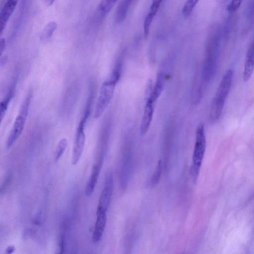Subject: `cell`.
<instances>
[{
    "label": "cell",
    "instance_id": "15",
    "mask_svg": "<svg viewBox=\"0 0 254 254\" xmlns=\"http://www.w3.org/2000/svg\"><path fill=\"white\" fill-rule=\"evenodd\" d=\"M57 28V23L54 21L49 22L43 29L40 34V39L46 40L51 38Z\"/></svg>",
    "mask_w": 254,
    "mask_h": 254
},
{
    "label": "cell",
    "instance_id": "16",
    "mask_svg": "<svg viewBox=\"0 0 254 254\" xmlns=\"http://www.w3.org/2000/svg\"><path fill=\"white\" fill-rule=\"evenodd\" d=\"M162 162L160 160L157 164L156 169L150 178L149 183V186L150 187H154L156 186L159 183L162 172Z\"/></svg>",
    "mask_w": 254,
    "mask_h": 254
},
{
    "label": "cell",
    "instance_id": "6",
    "mask_svg": "<svg viewBox=\"0 0 254 254\" xmlns=\"http://www.w3.org/2000/svg\"><path fill=\"white\" fill-rule=\"evenodd\" d=\"M113 191V177L111 173H108L105 177L104 187L99 200L98 207L107 211Z\"/></svg>",
    "mask_w": 254,
    "mask_h": 254
},
{
    "label": "cell",
    "instance_id": "10",
    "mask_svg": "<svg viewBox=\"0 0 254 254\" xmlns=\"http://www.w3.org/2000/svg\"><path fill=\"white\" fill-rule=\"evenodd\" d=\"M18 0H6L2 7L0 14V29L1 33L5 27L7 22L13 13Z\"/></svg>",
    "mask_w": 254,
    "mask_h": 254
},
{
    "label": "cell",
    "instance_id": "20",
    "mask_svg": "<svg viewBox=\"0 0 254 254\" xmlns=\"http://www.w3.org/2000/svg\"><path fill=\"white\" fill-rule=\"evenodd\" d=\"M243 0H231L227 6V9L230 12L236 11L240 6Z\"/></svg>",
    "mask_w": 254,
    "mask_h": 254
},
{
    "label": "cell",
    "instance_id": "12",
    "mask_svg": "<svg viewBox=\"0 0 254 254\" xmlns=\"http://www.w3.org/2000/svg\"><path fill=\"white\" fill-rule=\"evenodd\" d=\"M165 82V76L163 73L158 74L156 83L150 92L148 97L156 102L163 90Z\"/></svg>",
    "mask_w": 254,
    "mask_h": 254
},
{
    "label": "cell",
    "instance_id": "2",
    "mask_svg": "<svg viewBox=\"0 0 254 254\" xmlns=\"http://www.w3.org/2000/svg\"><path fill=\"white\" fill-rule=\"evenodd\" d=\"M233 76L232 69H228L224 74L213 98L210 112L212 122L217 121L221 114L225 100L230 91Z\"/></svg>",
    "mask_w": 254,
    "mask_h": 254
},
{
    "label": "cell",
    "instance_id": "23",
    "mask_svg": "<svg viewBox=\"0 0 254 254\" xmlns=\"http://www.w3.org/2000/svg\"><path fill=\"white\" fill-rule=\"evenodd\" d=\"M15 251V247L13 245L8 246L5 250L6 254H11Z\"/></svg>",
    "mask_w": 254,
    "mask_h": 254
},
{
    "label": "cell",
    "instance_id": "17",
    "mask_svg": "<svg viewBox=\"0 0 254 254\" xmlns=\"http://www.w3.org/2000/svg\"><path fill=\"white\" fill-rule=\"evenodd\" d=\"M67 140L65 138H63L59 141L55 152L54 158L56 162H57L62 156L67 146Z\"/></svg>",
    "mask_w": 254,
    "mask_h": 254
},
{
    "label": "cell",
    "instance_id": "1",
    "mask_svg": "<svg viewBox=\"0 0 254 254\" xmlns=\"http://www.w3.org/2000/svg\"><path fill=\"white\" fill-rule=\"evenodd\" d=\"M121 70L114 67L110 76L101 85L96 100L94 118H99L105 112L114 95L116 85L121 76Z\"/></svg>",
    "mask_w": 254,
    "mask_h": 254
},
{
    "label": "cell",
    "instance_id": "19",
    "mask_svg": "<svg viewBox=\"0 0 254 254\" xmlns=\"http://www.w3.org/2000/svg\"><path fill=\"white\" fill-rule=\"evenodd\" d=\"M199 0H187L183 7L182 13L184 16H189Z\"/></svg>",
    "mask_w": 254,
    "mask_h": 254
},
{
    "label": "cell",
    "instance_id": "24",
    "mask_svg": "<svg viewBox=\"0 0 254 254\" xmlns=\"http://www.w3.org/2000/svg\"><path fill=\"white\" fill-rule=\"evenodd\" d=\"M44 1L47 6H50L54 3L55 0H44Z\"/></svg>",
    "mask_w": 254,
    "mask_h": 254
},
{
    "label": "cell",
    "instance_id": "3",
    "mask_svg": "<svg viewBox=\"0 0 254 254\" xmlns=\"http://www.w3.org/2000/svg\"><path fill=\"white\" fill-rule=\"evenodd\" d=\"M206 148L205 128L203 123L197 126L195 133V142L192 155V164L190 169L191 179L195 183L200 171Z\"/></svg>",
    "mask_w": 254,
    "mask_h": 254
},
{
    "label": "cell",
    "instance_id": "14",
    "mask_svg": "<svg viewBox=\"0 0 254 254\" xmlns=\"http://www.w3.org/2000/svg\"><path fill=\"white\" fill-rule=\"evenodd\" d=\"M132 0H122L116 12L115 20L117 22L120 23L125 20Z\"/></svg>",
    "mask_w": 254,
    "mask_h": 254
},
{
    "label": "cell",
    "instance_id": "7",
    "mask_svg": "<svg viewBox=\"0 0 254 254\" xmlns=\"http://www.w3.org/2000/svg\"><path fill=\"white\" fill-rule=\"evenodd\" d=\"M155 103L151 98H147L140 127V133L142 135H145L150 128Z\"/></svg>",
    "mask_w": 254,
    "mask_h": 254
},
{
    "label": "cell",
    "instance_id": "13",
    "mask_svg": "<svg viewBox=\"0 0 254 254\" xmlns=\"http://www.w3.org/2000/svg\"><path fill=\"white\" fill-rule=\"evenodd\" d=\"M15 81L14 80L11 83L6 95L0 102V117L1 121L5 116L11 100L14 96L16 85Z\"/></svg>",
    "mask_w": 254,
    "mask_h": 254
},
{
    "label": "cell",
    "instance_id": "8",
    "mask_svg": "<svg viewBox=\"0 0 254 254\" xmlns=\"http://www.w3.org/2000/svg\"><path fill=\"white\" fill-rule=\"evenodd\" d=\"M106 211L98 207L96 212V221L92 234L94 243L98 242L101 239L106 224Z\"/></svg>",
    "mask_w": 254,
    "mask_h": 254
},
{
    "label": "cell",
    "instance_id": "21",
    "mask_svg": "<svg viewBox=\"0 0 254 254\" xmlns=\"http://www.w3.org/2000/svg\"><path fill=\"white\" fill-rule=\"evenodd\" d=\"M64 236H62L61 237L59 244V249H58V253L62 254L63 253L64 250Z\"/></svg>",
    "mask_w": 254,
    "mask_h": 254
},
{
    "label": "cell",
    "instance_id": "11",
    "mask_svg": "<svg viewBox=\"0 0 254 254\" xmlns=\"http://www.w3.org/2000/svg\"><path fill=\"white\" fill-rule=\"evenodd\" d=\"M254 70V40L250 45L247 52L243 71V80L248 81Z\"/></svg>",
    "mask_w": 254,
    "mask_h": 254
},
{
    "label": "cell",
    "instance_id": "18",
    "mask_svg": "<svg viewBox=\"0 0 254 254\" xmlns=\"http://www.w3.org/2000/svg\"><path fill=\"white\" fill-rule=\"evenodd\" d=\"M118 0H101L98 9L102 14L108 13L114 6Z\"/></svg>",
    "mask_w": 254,
    "mask_h": 254
},
{
    "label": "cell",
    "instance_id": "22",
    "mask_svg": "<svg viewBox=\"0 0 254 254\" xmlns=\"http://www.w3.org/2000/svg\"><path fill=\"white\" fill-rule=\"evenodd\" d=\"M6 47V41L4 38H1L0 39V54L1 56L5 50Z\"/></svg>",
    "mask_w": 254,
    "mask_h": 254
},
{
    "label": "cell",
    "instance_id": "9",
    "mask_svg": "<svg viewBox=\"0 0 254 254\" xmlns=\"http://www.w3.org/2000/svg\"><path fill=\"white\" fill-rule=\"evenodd\" d=\"M103 164V158H101L94 164L91 173L86 184L85 193L87 196H90L94 191Z\"/></svg>",
    "mask_w": 254,
    "mask_h": 254
},
{
    "label": "cell",
    "instance_id": "5",
    "mask_svg": "<svg viewBox=\"0 0 254 254\" xmlns=\"http://www.w3.org/2000/svg\"><path fill=\"white\" fill-rule=\"evenodd\" d=\"M90 106H85L84 113L76 128L71 158V162L73 165L77 164L83 151L86 138L85 127L90 114Z\"/></svg>",
    "mask_w": 254,
    "mask_h": 254
},
{
    "label": "cell",
    "instance_id": "4",
    "mask_svg": "<svg viewBox=\"0 0 254 254\" xmlns=\"http://www.w3.org/2000/svg\"><path fill=\"white\" fill-rule=\"evenodd\" d=\"M32 95V92L29 91L21 104L18 114L6 141L7 149L13 145L23 130L29 110Z\"/></svg>",
    "mask_w": 254,
    "mask_h": 254
}]
</instances>
